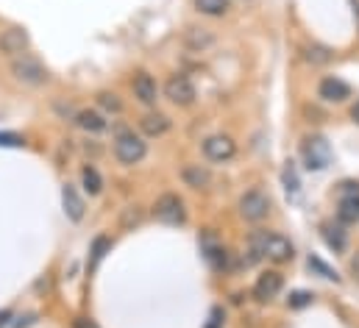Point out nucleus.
Instances as JSON below:
<instances>
[{
	"mask_svg": "<svg viewBox=\"0 0 359 328\" xmlns=\"http://www.w3.org/2000/svg\"><path fill=\"white\" fill-rule=\"evenodd\" d=\"M203 253H206V259L215 264V267H223V261H226V250H223V245H217L215 242V237H203Z\"/></svg>",
	"mask_w": 359,
	"mask_h": 328,
	"instance_id": "nucleus-20",
	"label": "nucleus"
},
{
	"mask_svg": "<svg viewBox=\"0 0 359 328\" xmlns=\"http://www.w3.org/2000/svg\"><path fill=\"white\" fill-rule=\"evenodd\" d=\"M318 95H320L323 100H329V103H343V100L351 95V89H348V83L346 81H340V78L329 76V78H323V81H320Z\"/></svg>",
	"mask_w": 359,
	"mask_h": 328,
	"instance_id": "nucleus-13",
	"label": "nucleus"
},
{
	"mask_svg": "<svg viewBox=\"0 0 359 328\" xmlns=\"http://www.w3.org/2000/svg\"><path fill=\"white\" fill-rule=\"evenodd\" d=\"M114 156L120 164H140L148 156V145L142 137L131 134V131H123L117 139H114Z\"/></svg>",
	"mask_w": 359,
	"mask_h": 328,
	"instance_id": "nucleus-1",
	"label": "nucleus"
},
{
	"mask_svg": "<svg viewBox=\"0 0 359 328\" xmlns=\"http://www.w3.org/2000/svg\"><path fill=\"white\" fill-rule=\"evenodd\" d=\"M337 217H340V223H348V226L359 220V184H343Z\"/></svg>",
	"mask_w": 359,
	"mask_h": 328,
	"instance_id": "nucleus-6",
	"label": "nucleus"
},
{
	"mask_svg": "<svg viewBox=\"0 0 359 328\" xmlns=\"http://www.w3.org/2000/svg\"><path fill=\"white\" fill-rule=\"evenodd\" d=\"M140 128H142L148 137H162V134L170 131V120H168V114H162V111H148V114L140 120Z\"/></svg>",
	"mask_w": 359,
	"mask_h": 328,
	"instance_id": "nucleus-15",
	"label": "nucleus"
},
{
	"mask_svg": "<svg viewBox=\"0 0 359 328\" xmlns=\"http://www.w3.org/2000/svg\"><path fill=\"white\" fill-rule=\"evenodd\" d=\"M351 120H354V123L359 125V100L354 103V109H351Z\"/></svg>",
	"mask_w": 359,
	"mask_h": 328,
	"instance_id": "nucleus-28",
	"label": "nucleus"
},
{
	"mask_svg": "<svg viewBox=\"0 0 359 328\" xmlns=\"http://www.w3.org/2000/svg\"><path fill=\"white\" fill-rule=\"evenodd\" d=\"M6 320H8V312H3V315H0V326H3Z\"/></svg>",
	"mask_w": 359,
	"mask_h": 328,
	"instance_id": "nucleus-30",
	"label": "nucleus"
},
{
	"mask_svg": "<svg viewBox=\"0 0 359 328\" xmlns=\"http://www.w3.org/2000/svg\"><path fill=\"white\" fill-rule=\"evenodd\" d=\"M97 103H100L106 111H114V114L123 111V103H120L117 95H111V92H100V95H97Z\"/></svg>",
	"mask_w": 359,
	"mask_h": 328,
	"instance_id": "nucleus-24",
	"label": "nucleus"
},
{
	"mask_svg": "<svg viewBox=\"0 0 359 328\" xmlns=\"http://www.w3.org/2000/svg\"><path fill=\"white\" fill-rule=\"evenodd\" d=\"M265 256H268L270 261L284 264V261H290V259L295 256V247H292V242H290L287 237H281V234H268V231H265Z\"/></svg>",
	"mask_w": 359,
	"mask_h": 328,
	"instance_id": "nucleus-9",
	"label": "nucleus"
},
{
	"mask_svg": "<svg viewBox=\"0 0 359 328\" xmlns=\"http://www.w3.org/2000/svg\"><path fill=\"white\" fill-rule=\"evenodd\" d=\"M76 328H95V326H92V323H90V326H87L84 320H79V323H76Z\"/></svg>",
	"mask_w": 359,
	"mask_h": 328,
	"instance_id": "nucleus-29",
	"label": "nucleus"
},
{
	"mask_svg": "<svg viewBox=\"0 0 359 328\" xmlns=\"http://www.w3.org/2000/svg\"><path fill=\"white\" fill-rule=\"evenodd\" d=\"M195 8L209 17H220L229 11V0H195Z\"/></svg>",
	"mask_w": 359,
	"mask_h": 328,
	"instance_id": "nucleus-21",
	"label": "nucleus"
},
{
	"mask_svg": "<svg viewBox=\"0 0 359 328\" xmlns=\"http://www.w3.org/2000/svg\"><path fill=\"white\" fill-rule=\"evenodd\" d=\"M181 178H184V184H187V186H192V189H203V186H209V184H212L209 170H206V167H201V164H184Z\"/></svg>",
	"mask_w": 359,
	"mask_h": 328,
	"instance_id": "nucleus-16",
	"label": "nucleus"
},
{
	"mask_svg": "<svg viewBox=\"0 0 359 328\" xmlns=\"http://www.w3.org/2000/svg\"><path fill=\"white\" fill-rule=\"evenodd\" d=\"M62 203H65V214H67V220H73V223H79L81 217H84V198L76 192V186H65L62 189Z\"/></svg>",
	"mask_w": 359,
	"mask_h": 328,
	"instance_id": "nucleus-14",
	"label": "nucleus"
},
{
	"mask_svg": "<svg viewBox=\"0 0 359 328\" xmlns=\"http://www.w3.org/2000/svg\"><path fill=\"white\" fill-rule=\"evenodd\" d=\"M165 97L176 106H189L195 100V86L187 76H170L165 83Z\"/></svg>",
	"mask_w": 359,
	"mask_h": 328,
	"instance_id": "nucleus-7",
	"label": "nucleus"
},
{
	"mask_svg": "<svg viewBox=\"0 0 359 328\" xmlns=\"http://www.w3.org/2000/svg\"><path fill=\"white\" fill-rule=\"evenodd\" d=\"M154 217L165 226H181L187 220V212H184V200L173 192H165L156 203H154Z\"/></svg>",
	"mask_w": 359,
	"mask_h": 328,
	"instance_id": "nucleus-2",
	"label": "nucleus"
},
{
	"mask_svg": "<svg viewBox=\"0 0 359 328\" xmlns=\"http://www.w3.org/2000/svg\"><path fill=\"white\" fill-rule=\"evenodd\" d=\"M134 97L140 100V103H145V106H154L156 103V97H159V86L154 81V76H148V73H137L134 76Z\"/></svg>",
	"mask_w": 359,
	"mask_h": 328,
	"instance_id": "nucleus-11",
	"label": "nucleus"
},
{
	"mask_svg": "<svg viewBox=\"0 0 359 328\" xmlns=\"http://www.w3.org/2000/svg\"><path fill=\"white\" fill-rule=\"evenodd\" d=\"M281 287H284V281H281V275L278 273H262L259 275V281L254 284V298L257 301H270V298H276L278 292H281Z\"/></svg>",
	"mask_w": 359,
	"mask_h": 328,
	"instance_id": "nucleus-12",
	"label": "nucleus"
},
{
	"mask_svg": "<svg viewBox=\"0 0 359 328\" xmlns=\"http://www.w3.org/2000/svg\"><path fill=\"white\" fill-rule=\"evenodd\" d=\"M220 317H223V312H220V309H215V312H212V323H209L206 328H220V323H223Z\"/></svg>",
	"mask_w": 359,
	"mask_h": 328,
	"instance_id": "nucleus-27",
	"label": "nucleus"
},
{
	"mask_svg": "<svg viewBox=\"0 0 359 328\" xmlns=\"http://www.w3.org/2000/svg\"><path fill=\"white\" fill-rule=\"evenodd\" d=\"M28 42L31 39L22 28H8V31L0 34V53L3 56H20V53H25Z\"/></svg>",
	"mask_w": 359,
	"mask_h": 328,
	"instance_id": "nucleus-10",
	"label": "nucleus"
},
{
	"mask_svg": "<svg viewBox=\"0 0 359 328\" xmlns=\"http://www.w3.org/2000/svg\"><path fill=\"white\" fill-rule=\"evenodd\" d=\"M323 240H326V245L332 247V250H346V234L340 231V228H332V226H323Z\"/></svg>",
	"mask_w": 359,
	"mask_h": 328,
	"instance_id": "nucleus-22",
	"label": "nucleus"
},
{
	"mask_svg": "<svg viewBox=\"0 0 359 328\" xmlns=\"http://www.w3.org/2000/svg\"><path fill=\"white\" fill-rule=\"evenodd\" d=\"M312 301V295H306V292H295L292 298H290V306H306Z\"/></svg>",
	"mask_w": 359,
	"mask_h": 328,
	"instance_id": "nucleus-25",
	"label": "nucleus"
},
{
	"mask_svg": "<svg viewBox=\"0 0 359 328\" xmlns=\"http://www.w3.org/2000/svg\"><path fill=\"white\" fill-rule=\"evenodd\" d=\"M81 184H84V189L90 192V195H100V189H103V178H100V172L87 164L84 170H81Z\"/></svg>",
	"mask_w": 359,
	"mask_h": 328,
	"instance_id": "nucleus-19",
	"label": "nucleus"
},
{
	"mask_svg": "<svg viewBox=\"0 0 359 328\" xmlns=\"http://www.w3.org/2000/svg\"><path fill=\"white\" fill-rule=\"evenodd\" d=\"M270 212V200L259 192V189H251L240 198V214L248 220V223H259L265 220Z\"/></svg>",
	"mask_w": 359,
	"mask_h": 328,
	"instance_id": "nucleus-4",
	"label": "nucleus"
},
{
	"mask_svg": "<svg viewBox=\"0 0 359 328\" xmlns=\"http://www.w3.org/2000/svg\"><path fill=\"white\" fill-rule=\"evenodd\" d=\"M11 73H14L17 81L28 83V86H42V83L48 81V70H45L36 59H31V56L17 59V62L11 64Z\"/></svg>",
	"mask_w": 359,
	"mask_h": 328,
	"instance_id": "nucleus-3",
	"label": "nucleus"
},
{
	"mask_svg": "<svg viewBox=\"0 0 359 328\" xmlns=\"http://www.w3.org/2000/svg\"><path fill=\"white\" fill-rule=\"evenodd\" d=\"M0 145H11V148H20V145H22V139H20V137H14V134H0Z\"/></svg>",
	"mask_w": 359,
	"mask_h": 328,
	"instance_id": "nucleus-26",
	"label": "nucleus"
},
{
	"mask_svg": "<svg viewBox=\"0 0 359 328\" xmlns=\"http://www.w3.org/2000/svg\"><path fill=\"white\" fill-rule=\"evenodd\" d=\"M304 159L309 170H323L329 159H332V151H329V142L323 137H309L304 139Z\"/></svg>",
	"mask_w": 359,
	"mask_h": 328,
	"instance_id": "nucleus-5",
	"label": "nucleus"
},
{
	"mask_svg": "<svg viewBox=\"0 0 359 328\" xmlns=\"http://www.w3.org/2000/svg\"><path fill=\"white\" fill-rule=\"evenodd\" d=\"M184 42H187V48H192V50H203V48H209V45L215 42V36H212L206 28H189V31L184 34Z\"/></svg>",
	"mask_w": 359,
	"mask_h": 328,
	"instance_id": "nucleus-18",
	"label": "nucleus"
},
{
	"mask_svg": "<svg viewBox=\"0 0 359 328\" xmlns=\"http://www.w3.org/2000/svg\"><path fill=\"white\" fill-rule=\"evenodd\" d=\"M306 62H309V64H329V62H332V53H329V48H323V45H309V48H306Z\"/></svg>",
	"mask_w": 359,
	"mask_h": 328,
	"instance_id": "nucleus-23",
	"label": "nucleus"
},
{
	"mask_svg": "<svg viewBox=\"0 0 359 328\" xmlns=\"http://www.w3.org/2000/svg\"><path fill=\"white\" fill-rule=\"evenodd\" d=\"M76 123H79V128H84V131H90V134H100V131H106V117L100 114V111H95V109H81L79 114H76Z\"/></svg>",
	"mask_w": 359,
	"mask_h": 328,
	"instance_id": "nucleus-17",
	"label": "nucleus"
},
{
	"mask_svg": "<svg viewBox=\"0 0 359 328\" xmlns=\"http://www.w3.org/2000/svg\"><path fill=\"white\" fill-rule=\"evenodd\" d=\"M203 153H206V159H212V162H229V159H234L237 145H234L231 137L215 134V137H209V139L203 142Z\"/></svg>",
	"mask_w": 359,
	"mask_h": 328,
	"instance_id": "nucleus-8",
	"label": "nucleus"
}]
</instances>
